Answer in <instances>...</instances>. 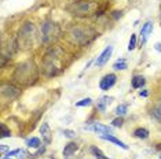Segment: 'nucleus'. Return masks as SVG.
I'll return each mask as SVG.
<instances>
[{"instance_id": "obj_31", "label": "nucleus", "mask_w": 161, "mask_h": 159, "mask_svg": "<svg viewBox=\"0 0 161 159\" xmlns=\"http://www.w3.org/2000/svg\"><path fill=\"white\" fill-rule=\"evenodd\" d=\"M139 96H143V97H146V96H147V91H143V92H141V93H139Z\"/></svg>"}, {"instance_id": "obj_22", "label": "nucleus", "mask_w": 161, "mask_h": 159, "mask_svg": "<svg viewBox=\"0 0 161 159\" xmlns=\"http://www.w3.org/2000/svg\"><path fill=\"white\" fill-rule=\"evenodd\" d=\"M135 47H136V36L131 34L130 43H128V49H130V51H132V49H135Z\"/></svg>"}, {"instance_id": "obj_16", "label": "nucleus", "mask_w": 161, "mask_h": 159, "mask_svg": "<svg viewBox=\"0 0 161 159\" xmlns=\"http://www.w3.org/2000/svg\"><path fill=\"white\" fill-rule=\"evenodd\" d=\"M134 135H135V137H138V139H147L149 132L146 131V129H143V128H139V129H136V131L134 132Z\"/></svg>"}, {"instance_id": "obj_30", "label": "nucleus", "mask_w": 161, "mask_h": 159, "mask_svg": "<svg viewBox=\"0 0 161 159\" xmlns=\"http://www.w3.org/2000/svg\"><path fill=\"white\" fill-rule=\"evenodd\" d=\"M154 48H156V51L161 52V43H157V44L154 45Z\"/></svg>"}, {"instance_id": "obj_28", "label": "nucleus", "mask_w": 161, "mask_h": 159, "mask_svg": "<svg viewBox=\"0 0 161 159\" xmlns=\"http://www.w3.org/2000/svg\"><path fill=\"white\" fill-rule=\"evenodd\" d=\"M44 151H46V148H44V147H39L37 152H36L35 155H32V156H33V158H36V156H39V155H42L43 152H44Z\"/></svg>"}, {"instance_id": "obj_6", "label": "nucleus", "mask_w": 161, "mask_h": 159, "mask_svg": "<svg viewBox=\"0 0 161 159\" xmlns=\"http://www.w3.org/2000/svg\"><path fill=\"white\" fill-rule=\"evenodd\" d=\"M116 75L114 74H106L99 82V88L102 91H109L113 85L116 84Z\"/></svg>"}, {"instance_id": "obj_13", "label": "nucleus", "mask_w": 161, "mask_h": 159, "mask_svg": "<svg viewBox=\"0 0 161 159\" xmlns=\"http://www.w3.org/2000/svg\"><path fill=\"white\" fill-rule=\"evenodd\" d=\"M40 133H42V136H43V140H44L47 144H50L51 140H53V136H51V129H50L48 124H43L42 125V128H40Z\"/></svg>"}, {"instance_id": "obj_19", "label": "nucleus", "mask_w": 161, "mask_h": 159, "mask_svg": "<svg viewBox=\"0 0 161 159\" xmlns=\"http://www.w3.org/2000/svg\"><path fill=\"white\" fill-rule=\"evenodd\" d=\"M113 69H114V70H125V69H127L125 59H119L114 64H113Z\"/></svg>"}, {"instance_id": "obj_26", "label": "nucleus", "mask_w": 161, "mask_h": 159, "mask_svg": "<svg viewBox=\"0 0 161 159\" xmlns=\"http://www.w3.org/2000/svg\"><path fill=\"white\" fill-rule=\"evenodd\" d=\"M64 135H65V137H68V139H75L76 137V133L73 132V131H64Z\"/></svg>"}, {"instance_id": "obj_5", "label": "nucleus", "mask_w": 161, "mask_h": 159, "mask_svg": "<svg viewBox=\"0 0 161 159\" xmlns=\"http://www.w3.org/2000/svg\"><path fill=\"white\" fill-rule=\"evenodd\" d=\"M42 30H43V41L44 43L54 41V40L57 38V36L59 34V29H58L57 25L53 23V22H46L43 25Z\"/></svg>"}, {"instance_id": "obj_11", "label": "nucleus", "mask_w": 161, "mask_h": 159, "mask_svg": "<svg viewBox=\"0 0 161 159\" xmlns=\"http://www.w3.org/2000/svg\"><path fill=\"white\" fill-rule=\"evenodd\" d=\"M2 92H3V95L7 96V97H10V99L18 96V93H19L18 88H15V86H13V85H3Z\"/></svg>"}, {"instance_id": "obj_7", "label": "nucleus", "mask_w": 161, "mask_h": 159, "mask_svg": "<svg viewBox=\"0 0 161 159\" xmlns=\"http://www.w3.org/2000/svg\"><path fill=\"white\" fill-rule=\"evenodd\" d=\"M112 52H113V47H106L105 51L101 54L99 56H98V59L95 60V63H97V66H103V64L109 60V58L112 56Z\"/></svg>"}, {"instance_id": "obj_25", "label": "nucleus", "mask_w": 161, "mask_h": 159, "mask_svg": "<svg viewBox=\"0 0 161 159\" xmlns=\"http://www.w3.org/2000/svg\"><path fill=\"white\" fill-rule=\"evenodd\" d=\"M10 136H11V132L7 129L4 124H2V137H10Z\"/></svg>"}, {"instance_id": "obj_1", "label": "nucleus", "mask_w": 161, "mask_h": 159, "mask_svg": "<svg viewBox=\"0 0 161 159\" xmlns=\"http://www.w3.org/2000/svg\"><path fill=\"white\" fill-rule=\"evenodd\" d=\"M14 80L21 85H31L37 80V69L33 62H25L17 67Z\"/></svg>"}, {"instance_id": "obj_29", "label": "nucleus", "mask_w": 161, "mask_h": 159, "mask_svg": "<svg viewBox=\"0 0 161 159\" xmlns=\"http://www.w3.org/2000/svg\"><path fill=\"white\" fill-rule=\"evenodd\" d=\"M7 151H8V147L6 146V144H2V147H0V152H2L3 155H4Z\"/></svg>"}, {"instance_id": "obj_10", "label": "nucleus", "mask_w": 161, "mask_h": 159, "mask_svg": "<svg viewBox=\"0 0 161 159\" xmlns=\"http://www.w3.org/2000/svg\"><path fill=\"white\" fill-rule=\"evenodd\" d=\"M113 102V97H109V96H102L98 99L97 102V108L101 111V113H105L106 111V107L109 106Z\"/></svg>"}, {"instance_id": "obj_18", "label": "nucleus", "mask_w": 161, "mask_h": 159, "mask_svg": "<svg viewBox=\"0 0 161 159\" xmlns=\"http://www.w3.org/2000/svg\"><path fill=\"white\" fill-rule=\"evenodd\" d=\"M152 113H153V117L157 118L158 121H161V100L157 102V104L154 106V108H153Z\"/></svg>"}, {"instance_id": "obj_32", "label": "nucleus", "mask_w": 161, "mask_h": 159, "mask_svg": "<svg viewBox=\"0 0 161 159\" xmlns=\"http://www.w3.org/2000/svg\"><path fill=\"white\" fill-rule=\"evenodd\" d=\"M2 159H11V158H10V156H7V155H6V156H4V158H2Z\"/></svg>"}, {"instance_id": "obj_8", "label": "nucleus", "mask_w": 161, "mask_h": 159, "mask_svg": "<svg viewBox=\"0 0 161 159\" xmlns=\"http://www.w3.org/2000/svg\"><path fill=\"white\" fill-rule=\"evenodd\" d=\"M86 129L94 131V132L99 133V135H112V128H109V126H106V125H102V124H94L91 126H86Z\"/></svg>"}, {"instance_id": "obj_21", "label": "nucleus", "mask_w": 161, "mask_h": 159, "mask_svg": "<svg viewBox=\"0 0 161 159\" xmlns=\"http://www.w3.org/2000/svg\"><path fill=\"white\" fill-rule=\"evenodd\" d=\"M127 110H128L127 104H120V106L116 108V114L119 115V117H121V115H125L127 114Z\"/></svg>"}, {"instance_id": "obj_15", "label": "nucleus", "mask_w": 161, "mask_h": 159, "mask_svg": "<svg viewBox=\"0 0 161 159\" xmlns=\"http://www.w3.org/2000/svg\"><path fill=\"white\" fill-rule=\"evenodd\" d=\"M131 84H132V88H135V89L142 88V86L145 85V78L142 77V75H135L132 78V81H131Z\"/></svg>"}, {"instance_id": "obj_17", "label": "nucleus", "mask_w": 161, "mask_h": 159, "mask_svg": "<svg viewBox=\"0 0 161 159\" xmlns=\"http://www.w3.org/2000/svg\"><path fill=\"white\" fill-rule=\"evenodd\" d=\"M91 152H92V154H94V156H95V158H98V159H109V158L106 156V155L102 152V151H101L98 147H91Z\"/></svg>"}, {"instance_id": "obj_23", "label": "nucleus", "mask_w": 161, "mask_h": 159, "mask_svg": "<svg viewBox=\"0 0 161 159\" xmlns=\"http://www.w3.org/2000/svg\"><path fill=\"white\" fill-rule=\"evenodd\" d=\"M91 103H92V100H91L90 97H86V99H81L80 102L76 103V106L77 107H86V106H90Z\"/></svg>"}, {"instance_id": "obj_20", "label": "nucleus", "mask_w": 161, "mask_h": 159, "mask_svg": "<svg viewBox=\"0 0 161 159\" xmlns=\"http://www.w3.org/2000/svg\"><path fill=\"white\" fill-rule=\"evenodd\" d=\"M26 146L29 148H39L40 147V139H37V137H32V139H29L26 141Z\"/></svg>"}, {"instance_id": "obj_24", "label": "nucleus", "mask_w": 161, "mask_h": 159, "mask_svg": "<svg viewBox=\"0 0 161 159\" xmlns=\"http://www.w3.org/2000/svg\"><path fill=\"white\" fill-rule=\"evenodd\" d=\"M32 155L28 152V151L25 150H19V152H18V159H29Z\"/></svg>"}, {"instance_id": "obj_3", "label": "nucleus", "mask_w": 161, "mask_h": 159, "mask_svg": "<svg viewBox=\"0 0 161 159\" xmlns=\"http://www.w3.org/2000/svg\"><path fill=\"white\" fill-rule=\"evenodd\" d=\"M68 10L72 13V15L87 17L97 10V4H94L92 2H75L68 7Z\"/></svg>"}, {"instance_id": "obj_9", "label": "nucleus", "mask_w": 161, "mask_h": 159, "mask_svg": "<svg viewBox=\"0 0 161 159\" xmlns=\"http://www.w3.org/2000/svg\"><path fill=\"white\" fill-rule=\"evenodd\" d=\"M153 32V22H146L143 26H142V30H141V43L142 44H145L146 41H147V37L149 34Z\"/></svg>"}, {"instance_id": "obj_2", "label": "nucleus", "mask_w": 161, "mask_h": 159, "mask_svg": "<svg viewBox=\"0 0 161 159\" xmlns=\"http://www.w3.org/2000/svg\"><path fill=\"white\" fill-rule=\"evenodd\" d=\"M36 37H37V32H36V28L32 23H26L25 26L19 30V40H18V45L21 48H31L33 47Z\"/></svg>"}, {"instance_id": "obj_4", "label": "nucleus", "mask_w": 161, "mask_h": 159, "mask_svg": "<svg viewBox=\"0 0 161 159\" xmlns=\"http://www.w3.org/2000/svg\"><path fill=\"white\" fill-rule=\"evenodd\" d=\"M70 36L73 37L76 43L79 44H87L90 40L94 38L95 32L90 28H81V26H75L70 29Z\"/></svg>"}, {"instance_id": "obj_27", "label": "nucleus", "mask_w": 161, "mask_h": 159, "mask_svg": "<svg viewBox=\"0 0 161 159\" xmlns=\"http://www.w3.org/2000/svg\"><path fill=\"white\" fill-rule=\"evenodd\" d=\"M112 125H113V126H116V128H121V125H123V119H121V118H116V119H113Z\"/></svg>"}, {"instance_id": "obj_12", "label": "nucleus", "mask_w": 161, "mask_h": 159, "mask_svg": "<svg viewBox=\"0 0 161 159\" xmlns=\"http://www.w3.org/2000/svg\"><path fill=\"white\" fill-rule=\"evenodd\" d=\"M101 136V139H103L106 140V141H110V143H114L117 144L120 148H123V150H128V146L125 143H123L121 140H119V139H116L114 136H112V135H99Z\"/></svg>"}, {"instance_id": "obj_14", "label": "nucleus", "mask_w": 161, "mask_h": 159, "mask_svg": "<svg viewBox=\"0 0 161 159\" xmlns=\"http://www.w3.org/2000/svg\"><path fill=\"white\" fill-rule=\"evenodd\" d=\"M77 151V144L76 143H69V144H66L65 146V148H64V156L65 158H69V156H72L73 154Z\"/></svg>"}]
</instances>
